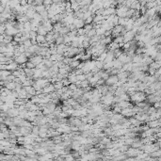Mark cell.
Wrapping results in <instances>:
<instances>
[{
    "instance_id": "obj_28",
    "label": "cell",
    "mask_w": 161,
    "mask_h": 161,
    "mask_svg": "<svg viewBox=\"0 0 161 161\" xmlns=\"http://www.w3.org/2000/svg\"><path fill=\"white\" fill-rule=\"evenodd\" d=\"M85 35H86V32L83 28L77 29V36H85Z\"/></svg>"
},
{
    "instance_id": "obj_16",
    "label": "cell",
    "mask_w": 161,
    "mask_h": 161,
    "mask_svg": "<svg viewBox=\"0 0 161 161\" xmlns=\"http://www.w3.org/2000/svg\"><path fill=\"white\" fill-rule=\"evenodd\" d=\"M55 44L56 45H60V44H64V38H63V36H58V38H57L56 40H55Z\"/></svg>"
},
{
    "instance_id": "obj_9",
    "label": "cell",
    "mask_w": 161,
    "mask_h": 161,
    "mask_svg": "<svg viewBox=\"0 0 161 161\" xmlns=\"http://www.w3.org/2000/svg\"><path fill=\"white\" fill-rule=\"evenodd\" d=\"M16 62L18 64H26L27 62V58L24 54H21L20 56H18L16 58Z\"/></svg>"
},
{
    "instance_id": "obj_26",
    "label": "cell",
    "mask_w": 161,
    "mask_h": 161,
    "mask_svg": "<svg viewBox=\"0 0 161 161\" xmlns=\"http://www.w3.org/2000/svg\"><path fill=\"white\" fill-rule=\"evenodd\" d=\"M52 4H53V1H52V0H45V1H43V5L44 7L51 6Z\"/></svg>"
},
{
    "instance_id": "obj_10",
    "label": "cell",
    "mask_w": 161,
    "mask_h": 161,
    "mask_svg": "<svg viewBox=\"0 0 161 161\" xmlns=\"http://www.w3.org/2000/svg\"><path fill=\"white\" fill-rule=\"evenodd\" d=\"M44 38H45V42L48 43L49 45L51 44V43H54V39H53V32H48L45 36H44Z\"/></svg>"
},
{
    "instance_id": "obj_23",
    "label": "cell",
    "mask_w": 161,
    "mask_h": 161,
    "mask_svg": "<svg viewBox=\"0 0 161 161\" xmlns=\"http://www.w3.org/2000/svg\"><path fill=\"white\" fill-rule=\"evenodd\" d=\"M105 29L104 28H102V27H99V28H97V29H95V32H96V35H98V36H103L104 35V33H105Z\"/></svg>"
},
{
    "instance_id": "obj_22",
    "label": "cell",
    "mask_w": 161,
    "mask_h": 161,
    "mask_svg": "<svg viewBox=\"0 0 161 161\" xmlns=\"http://www.w3.org/2000/svg\"><path fill=\"white\" fill-rule=\"evenodd\" d=\"M83 29L85 30V32H88V31H90V30H91V29H93V24H90V25H85L84 26V27H83Z\"/></svg>"
},
{
    "instance_id": "obj_24",
    "label": "cell",
    "mask_w": 161,
    "mask_h": 161,
    "mask_svg": "<svg viewBox=\"0 0 161 161\" xmlns=\"http://www.w3.org/2000/svg\"><path fill=\"white\" fill-rule=\"evenodd\" d=\"M72 60H73L72 58H64L63 60H62V62H63L65 65H70V63L72 62Z\"/></svg>"
},
{
    "instance_id": "obj_18",
    "label": "cell",
    "mask_w": 161,
    "mask_h": 161,
    "mask_svg": "<svg viewBox=\"0 0 161 161\" xmlns=\"http://www.w3.org/2000/svg\"><path fill=\"white\" fill-rule=\"evenodd\" d=\"M45 11V8H44V6L43 5H40V6H35V11L37 12V13H42L43 11Z\"/></svg>"
},
{
    "instance_id": "obj_20",
    "label": "cell",
    "mask_w": 161,
    "mask_h": 161,
    "mask_svg": "<svg viewBox=\"0 0 161 161\" xmlns=\"http://www.w3.org/2000/svg\"><path fill=\"white\" fill-rule=\"evenodd\" d=\"M96 35V32H95V29L93 28V29H91V30H90V31H88V32L86 33V35L85 36H87L89 39H90V38H92L93 36H95Z\"/></svg>"
},
{
    "instance_id": "obj_3",
    "label": "cell",
    "mask_w": 161,
    "mask_h": 161,
    "mask_svg": "<svg viewBox=\"0 0 161 161\" xmlns=\"http://www.w3.org/2000/svg\"><path fill=\"white\" fill-rule=\"evenodd\" d=\"M43 58L42 57V56H39V55H34V56H32L30 58H29V60L28 61H30L31 63H33V64L35 65V67L37 66V65L41 64L42 62H43Z\"/></svg>"
},
{
    "instance_id": "obj_15",
    "label": "cell",
    "mask_w": 161,
    "mask_h": 161,
    "mask_svg": "<svg viewBox=\"0 0 161 161\" xmlns=\"http://www.w3.org/2000/svg\"><path fill=\"white\" fill-rule=\"evenodd\" d=\"M36 42H37V44L42 45L43 43H45V38H44V36L37 35V37H36Z\"/></svg>"
},
{
    "instance_id": "obj_4",
    "label": "cell",
    "mask_w": 161,
    "mask_h": 161,
    "mask_svg": "<svg viewBox=\"0 0 161 161\" xmlns=\"http://www.w3.org/2000/svg\"><path fill=\"white\" fill-rule=\"evenodd\" d=\"M120 114H121L122 117H124V118H126V119H129V118H131V117H134V116H135V114L132 112V109H131V108H123V109H122Z\"/></svg>"
},
{
    "instance_id": "obj_19",
    "label": "cell",
    "mask_w": 161,
    "mask_h": 161,
    "mask_svg": "<svg viewBox=\"0 0 161 161\" xmlns=\"http://www.w3.org/2000/svg\"><path fill=\"white\" fill-rule=\"evenodd\" d=\"M127 21H128V18H119L118 25L119 26H124L126 25Z\"/></svg>"
},
{
    "instance_id": "obj_14",
    "label": "cell",
    "mask_w": 161,
    "mask_h": 161,
    "mask_svg": "<svg viewBox=\"0 0 161 161\" xmlns=\"http://www.w3.org/2000/svg\"><path fill=\"white\" fill-rule=\"evenodd\" d=\"M113 43H115L116 44H121V43H123V36H122V35H120V36H117V37H115L114 39H113V41H112Z\"/></svg>"
},
{
    "instance_id": "obj_11",
    "label": "cell",
    "mask_w": 161,
    "mask_h": 161,
    "mask_svg": "<svg viewBox=\"0 0 161 161\" xmlns=\"http://www.w3.org/2000/svg\"><path fill=\"white\" fill-rule=\"evenodd\" d=\"M142 61V55H134L132 57V63H141Z\"/></svg>"
},
{
    "instance_id": "obj_5",
    "label": "cell",
    "mask_w": 161,
    "mask_h": 161,
    "mask_svg": "<svg viewBox=\"0 0 161 161\" xmlns=\"http://www.w3.org/2000/svg\"><path fill=\"white\" fill-rule=\"evenodd\" d=\"M135 36H136V33H134L132 30H131V31H127V32L123 35V43H130L131 41L134 40Z\"/></svg>"
},
{
    "instance_id": "obj_29",
    "label": "cell",
    "mask_w": 161,
    "mask_h": 161,
    "mask_svg": "<svg viewBox=\"0 0 161 161\" xmlns=\"http://www.w3.org/2000/svg\"><path fill=\"white\" fill-rule=\"evenodd\" d=\"M152 106L155 107V109H158V108H160V102H155V103H154Z\"/></svg>"
},
{
    "instance_id": "obj_7",
    "label": "cell",
    "mask_w": 161,
    "mask_h": 161,
    "mask_svg": "<svg viewBox=\"0 0 161 161\" xmlns=\"http://www.w3.org/2000/svg\"><path fill=\"white\" fill-rule=\"evenodd\" d=\"M147 126L149 128H155V127H160V119L159 120H155V121H150L147 123Z\"/></svg>"
},
{
    "instance_id": "obj_13",
    "label": "cell",
    "mask_w": 161,
    "mask_h": 161,
    "mask_svg": "<svg viewBox=\"0 0 161 161\" xmlns=\"http://www.w3.org/2000/svg\"><path fill=\"white\" fill-rule=\"evenodd\" d=\"M37 34L41 35V36H45L47 34V31L45 30V28L43 27V26H39L38 30H37Z\"/></svg>"
},
{
    "instance_id": "obj_6",
    "label": "cell",
    "mask_w": 161,
    "mask_h": 161,
    "mask_svg": "<svg viewBox=\"0 0 161 161\" xmlns=\"http://www.w3.org/2000/svg\"><path fill=\"white\" fill-rule=\"evenodd\" d=\"M73 25L75 26V29H80V28H83L84 26H85V23L82 19H77V18H75L74 19V22H73Z\"/></svg>"
},
{
    "instance_id": "obj_8",
    "label": "cell",
    "mask_w": 161,
    "mask_h": 161,
    "mask_svg": "<svg viewBox=\"0 0 161 161\" xmlns=\"http://www.w3.org/2000/svg\"><path fill=\"white\" fill-rule=\"evenodd\" d=\"M55 91V88L53 84H48L46 87H44L43 89V93L44 94H50Z\"/></svg>"
},
{
    "instance_id": "obj_1",
    "label": "cell",
    "mask_w": 161,
    "mask_h": 161,
    "mask_svg": "<svg viewBox=\"0 0 161 161\" xmlns=\"http://www.w3.org/2000/svg\"><path fill=\"white\" fill-rule=\"evenodd\" d=\"M146 99V94L144 92H140V91H136L134 94H132L130 96V102L133 105H136L140 102H144Z\"/></svg>"
},
{
    "instance_id": "obj_17",
    "label": "cell",
    "mask_w": 161,
    "mask_h": 161,
    "mask_svg": "<svg viewBox=\"0 0 161 161\" xmlns=\"http://www.w3.org/2000/svg\"><path fill=\"white\" fill-rule=\"evenodd\" d=\"M54 88H55V90H61L63 88V84L61 83V81H58V82H55L53 84Z\"/></svg>"
},
{
    "instance_id": "obj_21",
    "label": "cell",
    "mask_w": 161,
    "mask_h": 161,
    "mask_svg": "<svg viewBox=\"0 0 161 161\" xmlns=\"http://www.w3.org/2000/svg\"><path fill=\"white\" fill-rule=\"evenodd\" d=\"M76 79L78 82H82V81H85L87 80V77L85 74H82V75H76Z\"/></svg>"
},
{
    "instance_id": "obj_25",
    "label": "cell",
    "mask_w": 161,
    "mask_h": 161,
    "mask_svg": "<svg viewBox=\"0 0 161 161\" xmlns=\"http://www.w3.org/2000/svg\"><path fill=\"white\" fill-rule=\"evenodd\" d=\"M92 21H93V17L90 16V17H88L87 19H85L84 23H85V25H90V24H92Z\"/></svg>"
},
{
    "instance_id": "obj_27",
    "label": "cell",
    "mask_w": 161,
    "mask_h": 161,
    "mask_svg": "<svg viewBox=\"0 0 161 161\" xmlns=\"http://www.w3.org/2000/svg\"><path fill=\"white\" fill-rule=\"evenodd\" d=\"M26 68H27V69H35V65L27 60V62L26 63Z\"/></svg>"
},
{
    "instance_id": "obj_12",
    "label": "cell",
    "mask_w": 161,
    "mask_h": 161,
    "mask_svg": "<svg viewBox=\"0 0 161 161\" xmlns=\"http://www.w3.org/2000/svg\"><path fill=\"white\" fill-rule=\"evenodd\" d=\"M80 60H76V59H74L73 58V60H72V62L70 63V68L72 69V70H75V69H77V67H78V65L80 64Z\"/></svg>"
},
{
    "instance_id": "obj_2",
    "label": "cell",
    "mask_w": 161,
    "mask_h": 161,
    "mask_svg": "<svg viewBox=\"0 0 161 161\" xmlns=\"http://www.w3.org/2000/svg\"><path fill=\"white\" fill-rule=\"evenodd\" d=\"M118 81H119V79H118V77H117V75H109V77L105 81V85L107 87L113 86V85H115Z\"/></svg>"
}]
</instances>
